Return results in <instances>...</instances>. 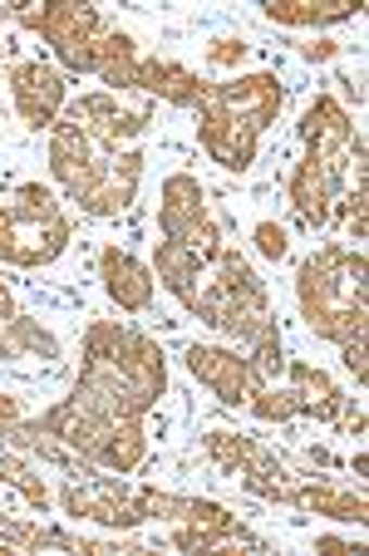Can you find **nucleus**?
I'll return each mask as SVG.
<instances>
[{
    "label": "nucleus",
    "instance_id": "obj_27",
    "mask_svg": "<svg viewBox=\"0 0 369 556\" xmlns=\"http://www.w3.org/2000/svg\"><path fill=\"white\" fill-rule=\"evenodd\" d=\"M25 419H30V414H25V404L15 400V394H0V439H5L11 429H21Z\"/></svg>",
    "mask_w": 369,
    "mask_h": 556
},
{
    "label": "nucleus",
    "instance_id": "obj_28",
    "mask_svg": "<svg viewBox=\"0 0 369 556\" xmlns=\"http://www.w3.org/2000/svg\"><path fill=\"white\" fill-rule=\"evenodd\" d=\"M335 54H340V45H330V40L301 45V60H310V64H326V60H335Z\"/></svg>",
    "mask_w": 369,
    "mask_h": 556
},
{
    "label": "nucleus",
    "instance_id": "obj_1",
    "mask_svg": "<svg viewBox=\"0 0 369 556\" xmlns=\"http://www.w3.org/2000/svg\"><path fill=\"white\" fill-rule=\"evenodd\" d=\"M301 163H295L285 198L301 227H330L345 222L355 247L369 237V157H365V134L355 118L340 109L335 94H316L301 114Z\"/></svg>",
    "mask_w": 369,
    "mask_h": 556
},
{
    "label": "nucleus",
    "instance_id": "obj_6",
    "mask_svg": "<svg viewBox=\"0 0 369 556\" xmlns=\"http://www.w3.org/2000/svg\"><path fill=\"white\" fill-rule=\"evenodd\" d=\"M74 242V222L64 217L60 198L40 182H21L11 198L0 202V262L40 271L60 262L64 247Z\"/></svg>",
    "mask_w": 369,
    "mask_h": 556
},
{
    "label": "nucleus",
    "instance_id": "obj_12",
    "mask_svg": "<svg viewBox=\"0 0 369 556\" xmlns=\"http://www.w3.org/2000/svg\"><path fill=\"white\" fill-rule=\"evenodd\" d=\"M11 104L25 128H35V134L44 128L50 134L64 118V104H69V79L50 60H21L11 64Z\"/></svg>",
    "mask_w": 369,
    "mask_h": 556
},
{
    "label": "nucleus",
    "instance_id": "obj_25",
    "mask_svg": "<svg viewBox=\"0 0 369 556\" xmlns=\"http://www.w3.org/2000/svg\"><path fill=\"white\" fill-rule=\"evenodd\" d=\"M246 50H252V45H246L242 35H217V40L202 50V60H207L212 70H237V64L246 60Z\"/></svg>",
    "mask_w": 369,
    "mask_h": 556
},
{
    "label": "nucleus",
    "instance_id": "obj_4",
    "mask_svg": "<svg viewBox=\"0 0 369 556\" xmlns=\"http://www.w3.org/2000/svg\"><path fill=\"white\" fill-rule=\"evenodd\" d=\"M50 173L64 188V198L79 202L89 217H118L133 207L143 182V153L138 148H99L79 124L60 118L50 128Z\"/></svg>",
    "mask_w": 369,
    "mask_h": 556
},
{
    "label": "nucleus",
    "instance_id": "obj_2",
    "mask_svg": "<svg viewBox=\"0 0 369 556\" xmlns=\"http://www.w3.org/2000/svg\"><path fill=\"white\" fill-rule=\"evenodd\" d=\"M168 389V355L153 336L124 326V320H94L85 330V359H79V379L74 394L99 409L128 414V419H148L153 404Z\"/></svg>",
    "mask_w": 369,
    "mask_h": 556
},
{
    "label": "nucleus",
    "instance_id": "obj_24",
    "mask_svg": "<svg viewBox=\"0 0 369 556\" xmlns=\"http://www.w3.org/2000/svg\"><path fill=\"white\" fill-rule=\"evenodd\" d=\"M0 488H15V493H21L30 507H50L54 503V493L40 483V478H35L30 463H21L15 453H0Z\"/></svg>",
    "mask_w": 369,
    "mask_h": 556
},
{
    "label": "nucleus",
    "instance_id": "obj_21",
    "mask_svg": "<svg viewBox=\"0 0 369 556\" xmlns=\"http://www.w3.org/2000/svg\"><path fill=\"white\" fill-rule=\"evenodd\" d=\"M291 507L330 517V522H365L369 517L365 488H345V483H330V478H301L291 493Z\"/></svg>",
    "mask_w": 369,
    "mask_h": 556
},
{
    "label": "nucleus",
    "instance_id": "obj_9",
    "mask_svg": "<svg viewBox=\"0 0 369 556\" xmlns=\"http://www.w3.org/2000/svg\"><path fill=\"white\" fill-rule=\"evenodd\" d=\"M64 118L69 124H79L89 138H94L99 148H133V138H143L148 118H153V99L138 94H109V89H89V94H79L74 104H64Z\"/></svg>",
    "mask_w": 369,
    "mask_h": 556
},
{
    "label": "nucleus",
    "instance_id": "obj_30",
    "mask_svg": "<svg viewBox=\"0 0 369 556\" xmlns=\"http://www.w3.org/2000/svg\"><path fill=\"white\" fill-rule=\"evenodd\" d=\"M349 536H316V552H349Z\"/></svg>",
    "mask_w": 369,
    "mask_h": 556
},
{
    "label": "nucleus",
    "instance_id": "obj_22",
    "mask_svg": "<svg viewBox=\"0 0 369 556\" xmlns=\"http://www.w3.org/2000/svg\"><path fill=\"white\" fill-rule=\"evenodd\" d=\"M365 11V0H262V15L291 30H326V25H345Z\"/></svg>",
    "mask_w": 369,
    "mask_h": 556
},
{
    "label": "nucleus",
    "instance_id": "obj_29",
    "mask_svg": "<svg viewBox=\"0 0 369 556\" xmlns=\"http://www.w3.org/2000/svg\"><path fill=\"white\" fill-rule=\"evenodd\" d=\"M15 315H21V311H15V295H11V286L0 281V340H5V330L15 326Z\"/></svg>",
    "mask_w": 369,
    "mask_h": 556
},
{
    "label": "nucleus",
    "instance_id": "obj_13",
    "mask_svg": "<svg viewBox=\"0 0 369 556\" xmlns=\"http://www.w3.org/2000/svg\"><path fill=\"white\" fill-rule=\"evenodd\" d=\"M99 25H104V15H99L94 5H85V0H50V5H40V25H35V35L54 50L60 70L85 74L89 45H94Z\"/></svg>",
    "mask_w": 369,
    "mask_h": 556
},
{
    "label": "nucleus",
    "instance_id": "obj_31",
    "mask_svg": "<svg viewBox=\"0 0 369 556\" xmlns=\"http://www.w3.org/2000/svg\"><path fill=\"white\" fill-rule=\"evenodd\" d=\"M0 54H5V45H0Z\"/></svg>",
    "mask_w": 369,
    "mask_h": 556
},
{
    "label": "nucleus",
    "instance_id": "obj_11",
    "mask_svg": "<svg viewBox=\"0 0 369 556\" xmlns=\"http://www.w3.org/2000/svg\"><path fill=\"white\" fill-rule=\"evenodd\" d=\"M198 143L202 153L217 163V168L227 173H246L256 163V143H262V134H256L252 124H242V118L232 114V109L217 99V89L207 85V94L198 99Z\"/></svg>",
    "mask_w": 369,
    "mask_h": 556
},
{
    "label": "nucleus",
    "instance_id": "obj_26",
    "mask_svg": "<svg viewBox=\"0 0 369 556\" xmlns=\"http://www.w3.org/2000/svg\"><path fill=\"white\" fill-rule=\"evenodd\" d=\"M252 242H256V252H262L266 262H285V256H291V237H285L281 222H256Z\"/></svg>",
    "mask_w": 369,
    "mask_h": 556
},
{
    "label": "nucleus",
    "instance_id": "obj_17",
    "mask_svg": "<svg viewBox=\"0 0 369 556\" xmlns=\"http://www.w3.org/2000/svg\"><path fill=\"white\" fill-rule=\"evenodd\" d=\"M138 64H143V54H138L133 35L109 21L99 25L94 45H89L85 74H94L99 85H109V94H138Z\"/></svg>",
    "mask_w": 369,
    "mask_h": 556
},
{
    "label": "nucleus",
    "instance_id": "obj_18",
    "mask_svg": "<svg viewBox=\"0 0 369 556\" xmlns=\"http://www.w3.org/2000/svg\"><path fill=\"white\" fill-rule=\"evenodd\" d=\"M99 281H104L109 301L128 315H143L148 305H153V291H158L153 266H143L133 252H124V247H114V242L99 252Z\"/></svg>",
    "mask_w": 369,
    "mask_h": 556
},
{
    "label": "nucleus",
    "instance_id": "obj_5",
    "mask_svg": "<svg viewBox=\"0 0 369 556\" xmlns=\"http://www.w3.org/2000/svg\"><path fill=\"white\" fill-rule=\"evenodd\" d=\"M44 433H54L60 443H69L79 458H89L94 468L104 472H128L143 468L148 458V433H143V419H128V414H114V409H99V404L79 400L69 389V400L50 404V409L35 414Z\"/></svg>",
    "mask_w": 369,
    "mask_h": 556
},
{
    "label": "nucleus",
    "instance_id": "obj_23",
    "mask_svg": "<svg viewBox=\"0 0 369 556\" xmlns=\"http://www.w3.org/2000/svg\"><path fill=\"white\" fill-rule=\"evenodd\" d=\"M0 359H60V340L50 326H40L30 315H15V326L0 340Z\"/></svg>",
    "mask_w": 369,
    "mask_h": 556
},
{
    "label": "nucleus",
    "instance_id": "obj_10",
    "mask_svg": "<svg viewBox=\"0 0 369 556\" xmlns=\"http://www.w3.org/2000/svg\"><path fill=\"white\" fill-rule=\"evenodd\" d=\"M54 503H60L69 517H85V522L114 527V532H128V527L143 522V507H138V488H128L118 472L69 478V483L54 493Z\"/></svg>",
    "mask_w": 369,
    "mask_h": 556
},
{
    "label": "nucleus",
    "instance_id": "obj_16",
    "mask_svg": "<svg viewBox=\"0 0 369 556\" xmlns=\"http://www.w3.org/2000/svg\"><path fill=\"white\" fill-rule=\"evenodd\" d=\"M281 389H285V400H291V414H295V419L349 424V414H345V394H340V384L326 375V369L306 365V359H285V369H281Z\"/></svg>",
    "mask_w": 369,
    "mask_h": 556
},
{
    "label": "nucleus",
    "instance_id": "obj_14",
    "mask_svg": "<svg viewBox=\"0 0 369 556\" xmlns=\"http://www.w3.org/2000/svg\"><path fill=\"white\" fill-rule=\"evenodd\" d=\"M182 359H188L192 379H198L202 389H212L227 409H246V404H252L256 369H252V359H246V350H237V345H188Z\"/></svg>",
    "mask_w": 369,
    "mask_h": 556
},
{
    "label": "nucleus",
    "instance_id": "obj_3",
    "mask_svg": "<svg viewBox=\"0 0 369 556\" xmlns=\"http://www.w3.org/2000/svg\"><path fill=\"white\" fill-rule=\"evenodd\" d=\"M295 305L310 336L330 345L369 340V262L349 242H320L295 266Z\"/></svg>",
    "mask_w": 369,
    "mask_h": 556
},
{
    "label": "nucleus",
    "instance_id": "obj_15",
    "mask_svg": "<svg viewBox=\"0 0 369 556\" xmlns=\"http://www.w3.org/2000/svg\"><path fill=\"white\" fill-rule=\"evenodd\" d=\"M217 227L207 207V188L192 173H173L158 192V231L168 242H198Z\"/></svg>",
    "mask_w": 369,
    "mask_h": 556
},
{
    "label": "nucleus",
    "instance_id": "obj_7",
    "mask_svg": "<svg viewBox=\"0 0 369 556\" xmlns=\"http://www.w3.org/2000/svg\"><path fill=\"white\" fill-rule=\"evenodd\" d=\"M143 522H163L168 542L178 552H221V546H256V532L242 527L227 507L202 503V497H173L158 488H138Z\"/></svg>",
    "mask_w": 369,
    "mask_h": 556
},
{
    "label": "nucleus",
    "instance_id": "obj_8",
    "mask_svg": "<svg viewBox=\"0 0 369 556\" xmlns=\"http://www.w3.org/2000/svg\"><path fill=\"white\" fill-rule=\"evenodd\" d=\"M202 448H207V458L217 463L221 472H232L246 493L291 507V493H295V483H301V472L285 468L266 443L246 439V433H232V429H212L207 439H202Z\"/></svg>",
    "mask_w": 369,
    "mask_h": 556
},
{
    "label": "nucleus",
    "instance_id": "obj_19",
    "mask_svg": "<svg viewBox=\"0 0 369 556\" xmlns=\"http://www.w3.org/2000/svg\"><path fill=\"white\" fill-rule=\"evenodd\" d=\"M212 89H217L221 104L232 109L242 124H252L256 134H262V128H271L276 118H281L285 89H281V79H276V74H266V70L237 74V79H221V85H212Z\"/></svg>",
    "mask_w": 369,
    "mask_h": 556
},
{
    "label": "nucleus",
    "instance_id": "obj_20",
    "mask_svg": "<svg viewBox=\"0 0 369 556\" xmlns=\"http://www.w3.org/2000/svg\"><path fill=\"white\" fill-rule=\"evenodd\" d=\"M207 85L212 79H198V74L178 60H148L143 54V64H138V94L163 99V104H173V109H198Z\"/></svg>",
    "mask_w": 369,
    "mask_h": 556
}]
</instances>
